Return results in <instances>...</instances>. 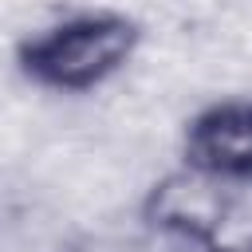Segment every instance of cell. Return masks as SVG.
Masks as SVG:
<instances>
[{
	"label": "cell",
	"mask_w": 252,
	"mask_h": 252,
	"mask_svg": "<svg viewBox=\"0 0 252 252\" xmlns=\"http://www.w3.org/2000/svg\"><path fill=\"white\" fill-rule=\"evenodd\" d=\"M181 165L252 181V94L201 106L181 134Z\"/></svg>",
	"instance_id": "7a4b0ae2"
},
{
	"label": "cell",
	"mask_w": 252,
	"mask_h": 252,
	"mask_svg": "<svg viewBox=\"0 0 252 252\" xmlns=\"http://www.w3.org/2000/svg\"><path fill=\"white\" fill-rule=\"evenodd\" d=\"M197 252H252V181H232L224 209Z\"/></svg>",
	"instance_id": "3957f363"
},
{
	"label": "cell",
	"mask_w": 252,
	"mask_h": 252,
	"mask_svg": "<svg viewBox=\"0 0 252 252\" xmlns=\"http://www.w3.org/2000/svg\"><path fill=\"white\" fill-rule=\"evenodd\" d=\"M142 47V24L126 12H75L16 43V71L59 94H83L110 83Z\"/></svg>",
	"instance_id": "6da1fadb"
}]
</instances>
